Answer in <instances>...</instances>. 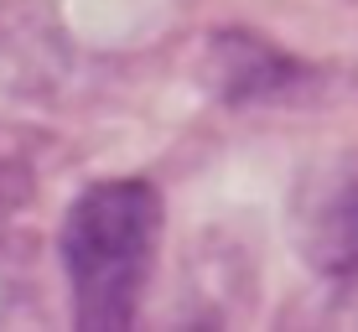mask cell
Instances as JSON below:
<instances>
[{"label": "cell", "mask_w": 358, "mask_h": 332, "mask_svg": "<svg viewBox=\"0 0 358 332\" xmlns=\"http://www.w3.org/2000/svg\"><path fill=\"white\" fill-rule=\"evenodd\" d=\"M213 73L229 104H280V99H301L312 89V68L286 57L255 31L213 36Z\"/></svg>", "instance_id": "cell-3"}, {"label": "cell", "mask_w": 358, "mask_h": 332, "mask_svg": "<svg viewBox=\"0 0 358 332\" xmlns=\"http://www.w3.org/2000/svg\"><path fill=\"white\" fill-rule=\"evenodd\" d=\"M301 254L317 275H358V151L317 171L301 198Z\"/></svg>", "instance_id": "cell-2"}, {"label": "cell", "mask_w": 358, "mask_h": 332, "mask_svg": "<svg viewBox=\"0 0 358 332\" xmlns=\"http://www.w3.org/2000/svg\"><path fill=\"white\" fill-rule=\"evenodd\" d=\"M162 244V198L151 182H94L63 218V270L73 322L89 332H125L141 312L145 280Z\"/></svg>", "instance_id": "cell-1"}]
</instances>
